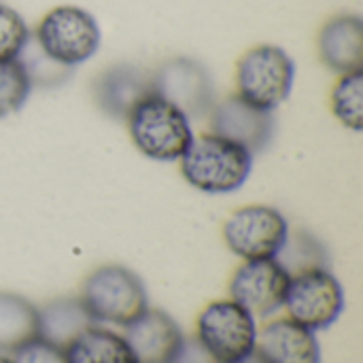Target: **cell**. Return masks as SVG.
Instances as JSON below:
<instances>
[{
    "label": "cell",
    "mask_w": 363,
    "mask_h": 363,
    "mask_svg": "<svg viewBox=\"0 0 363 363\" xmlns=\"http://www.w3.org/2000/svg\"><path fill=\"white\" fill-rule=\"evenodd\" d=\"M0 363H13V362H11V357H6L4 353H0Z\"/></svg>",
    "instance_id": "cell-27"
},
{
    "label": "cell",
    "mask_w": 363,
    "mask_h": 363,
    "mask_svg": "<svg viewBox=\"0 0 363 363\" xmlns=\"http://www.w3.org/2000/svg\"><path fill=\"white\" fill-rule=\"evenodd\" d=\"M274 259L289 272V277L317 268H330V253L325 245L306 228H289L287 238Z\"/></svg>",
    "instance_id": "cell-19"
},
{
    "label": "cell",
    "mask_w": 363,
    "mask_h": 363,
    "mask_svg": "<svg viewBox=\"0 0 363 363\" xmlns=\"http://www.w3.org/2000/svg\"><path fill=\"white\" fill-rule=\"evenodd\" d=\"M13 363H66L64 351L43 338H34L11 353Z\"/></svg>",
    "instance_id": "cell-24"
},
{
    "label": "cell",
    "mask_w": 363,
    "mask_h": 363,
    "mask_svg": "<svg viewBox=\"0 0 363 363\" xmlns=\"http://www.w3.org/2000/svg\"><path fill=\"white\" fill-rule=\"evenodd\" d=\"M96 325L81 298H55L38 308V338L51 342L57 349H66L77 336Z\"/></svg>",
    "instance_id": "cell-16"
},
{
    "label": "cell",
    "mask_w": 363,
    "mask_h": 363,
    "mask_svg": "<svg viewBox=\"0 0 363 363\" xmlns=\"http://www.w3.org/2000/svg\"><path fill=\"white\" fill-rule=\"evenodd\" d=\"M236 363H264V362H262V359H259V355L253 351L251 355H247L245 359H240V362H236Z\"/></svg>",
    "instance_id": "cell-26"
},
{
    "label": "cell",
    "mask_w": 363,
    "mask_h": 363,
    "mask_svg": "<svg viewBox=\"0 0 363 363\" xmlns=\"http://www.w3.org/2000/svg\"><path fill=\"white\" fill-rule=\"evenodd\" d=\"M253 157V153L234 140L206 132L194 136L179 160V170L194 189L211 196H225L238 191L249 181Z\"/></svg>",
    "instance_id": "cell-1"
},
{
    "label": "cell",
    "mask_w": 363,
    "mask_h": 363,
    "mask_svg": "<svg viewBox=\"0 0 363 363\" xmlns=\"http://www.w3.org/2000/svg\"><path fill=\"white\" fill-rule=\"evenodd\" d=\"M330 111L340 125L353 132L363 128V70L338 74L330 91Z\"/></svg>",
    "instance_id": "cell-20"
},
{
    "label": "cell",
    "mask_w": 363,
    "mask_h": 363,
    "mask_svg": "<svg viewBox=\"0 0 363 363\" xmlns=\"http://www.w3.org/2000/svg\"><path fill=\"white\" fill-rule=\"evenodd\" d=\"M151 94V72L130 62H119L104 68L91 83V96L96 106L106 117L117 121H125L134 106Z\"/></svg>",
    "instance_id": "cell-12"
},
{
    "label": "cell",
    "mask_w": 363,
    "mask_h": 363,
    "mask_svg": "<svg viewBox=\"0 0 363 363\" xmlns=\"http://www.w3.org/2000/svg\"><path fill=\"white\" fill-rule=\"evenodd\" d=\"M208 117V132L234 140L249 153H264L277 132V119L272 111L257 108L236 94L215 102Z\"/></svg>",
    "instance_id": "cell-11"
},
{
    "label": "cell",
    "mask_w": 363,
    "mask_h": 363,
    "mask_svg": "<svg viewBox=\"0 0 363 363\" xmlns=\"http://www.w3.org/2000/svg\"><path fill=\"white\" fill-rule=\"evenodd\" d=\"M17 62L21 64V68L28 74V81L34 87L40 89H55L60 85H64L70 77H72V68L57 64L53 57H49L38 43L34 40V36H30V40L26 43V47L21 49V53L17 55Z\"/></svg>",
    "instance_id": "cell-21"
},
{
    "label": "cell",
    "mask_w": 363,
    "mask_h": 363,
    "mask_svg": "<svg viewBox=\"0 0 363 363\" xmlns=\"http://www.w3.org/2000/svg\"><path fill=\"white\" fill-rule=\"evenodd\" d=\"M81 302L96 323L125 328L149 308L143 279L119 264L96 268L81 287Z\"/></svg>",
    "instance_id": "cell-3"
},
{
    "label": "cell",
    "mask_w": 363,
    "mask_h": 363,
    "mask_svg": "<svg viewBox=\"0 0 363 363\" xmlns=\"http://www.w3.org/2000/svg\"><path fill=\"white\" fill-rule=\"evenodd\" d=\"M32 36L49 57L72 70L91 60L102 43L96 17L77 4H60L47 11Z\"/></svg>",
    "instance_id": "cell-5"
},
{
    "label": "cell",
    "mask_w": 363,
    "mask_h": 363,
    "mask_svg": "<svg viewBox=\"0 0 363 363\" xmlns=\"http://www.w3.org/2000/svg\"><path fill=\"white\" fill-rule=\"evenodd\" d=\"M287 317L311 332L332 328L345 311V289L330 268L291 277L285 304Z\"/></svg>",
    "instance_id": "cell-8"
},
{
    "label": "cell",
    "mask_w": 363,
    "mask_h": 363,
    "mask_svg": "<svg viewBox=\"0 0 363 363\" xmlns=\"http://www.w3.org/2000/svg\"><path fill=\"white\" fill-rule=\"evenodd\" d=\"M198 342L219 363H236L255 351L257 319L234 300H217L196 321Z\"/></svg>",
    "instance_id": "cell-6"
},
{
    "label": "cell",
    "mask_w": 363,
    "mask_h": 363,
    "mask_svg": "<svg viewBox=\"0 0 363 363\" xmlns=\"http://www.w3.org/2000/svg\"><path fill=\"white\" fill-rule=\"evenodd\" d=\"M38 338V306L28 298L0 291V353H13Z\"/></svg>",
    "instance_id": "cell-18"
},
{
    "label": "cell",
    "mask_w": 363,
    "mask_h": 363,
    "mask_svg": "<svg viewBox=\"0 0 363 363\" xmlns=\"http://www.w3.org/2000/svg\"><path fill=\"white\" fill-rule=\"evenodd\" d=\"M123 338L136 363H172L185 340L177 321L160 308H147L128 323Z\"/></svg>",
    "instance_id": "cell-13"
},
{
    "label": "cell",
    "mask_w": 363,
    "mask_h": 363,
    "mask_svg": "<svg viewBox=\"0 0 363 363\" xmlns=\"http://www.w3.org/2000/svg\"><path fill=\"white\" fill-rule=\"evenodd\" d=\"M123 123L134 147L153 162H179L194 140L191 119L157 94L140 100Z\"/></svg>",
    "instance_id": "cell-2"
},
{
    "label": "cell",
    "mask_w": 363,
    "mask_h": 363,
    "mask_svg": "<svg viewBox=\"0 0 363 363\" xmlns=\"http://www.w3.org/2000/svg\"><path fill=\"white\" fill-rule=\"evenodd\" d=\"M172 363H219L200 342L198 338H185L177 357L172 359Z\"/></svg>",
    "instance_id": "cell-25"
},
{
    "label": "cell",
    "mask_w": 363,
    "mask_h": 363,
    "mask_svg": "<svg viewBox=\"0 0 363 363\" xmlns=\"http://www.w3.org/2000/svg\"><path fill=\"white\" fill-rule=\"evenodd\" d=\"M296 83V62L279 45H255L236 62V96L249 104L277 111Z\"/></svg>",
    "instance_id": "cell-4"
},
{
    "label": "cell",
    "mask_w": 363,
    "mask_h": 363,
    "mask_svg": "<svg viewBox=\"0 0 363 363\" xmlns=\"http://www.w3.org/2000/svg\"><path fill=\"white\" fill-rule=\"evenodd\" d=\"M30 36L26 19L13 6L0 2V60H17Z\"/></svg>",
    "instance_id": "cell-23"
},
{
    "label": "cell",
    "mask_w": 363,
    "mask_h": 363,
    "mask_svg": "<svg viewBox=\"0 0 363 363\" xmlns=\"http://www.w3.org/2000/svg\"><path fill=\"white\" fill-rule=\"evenodd\" d=\"M319 60L336 74L363 70V19L355 13L330 17L317 36Z\"/></svg>",
    "instance_id": "cell-15"
},
{
    "label": "cell",
    "mask_w": 363,
    "mask_h": 363,
    "mask_svg": "<svg viewBox=\"0 0 363 363\" xmlns=\"http://www.w3.org/2000/svg\"><path fill=\"white\" fill-rule=\"evenodd\" d=\"M289 272L272 259L245 262L230 281V300L249 311L255 319L274 315L285 304L289 289Z\"/></svg>",
    "instance_id": "cell-10"
},
{
    "label": "cell",
    "mask_w": 363,
    "mask_h": 363,
    "mask_svg": "<svg viewBox=\"0 0 363 363\" xmlns=\"http://www.w3.org/2000/svg\"><path fill=\"white\" fill-rule=\"evenodd\" d=\"M255 353L264 363H321L317 332L289 317L270 321L257 330Z\"/></svg>",
    "instance_id": "cell-14"
},
{
    "label": "cell",
    "mask_w": 363,
    "mask_h": 363,
    "mask_svg": "<svg viewBox=\"0 0 363 363\" xmlns=\"http://www.w3.org/2000/svg\"><path fill=\"white\" fill-rule=\"evenodd\" d=\"M32 85L17 60H0V117L17 113L30 98Z\"/></svg>",
    "instance_id": "cell-22"
},
{
    "label": "cell",
    "mask_w": 363,
    "mask_h": 363,
    "mask_svg": "<svg viewBox=\"0 0 363 363\" xmlns=\"http://www.w3.org/2000/svg\"><path fill=\"white\" fill-rule=\"evenodd\" d=\"M153 94L181 108L191 121L206 117L217 102L211 70L196 57L174 55L164 60L153 72Z\"/></svg>",
    "instance_id": "cell-9"
},
{
    "label": "cell",
    "mask_w": 363,
    "mask_h": 363,
    "mask_svg": "<svg viewBox=\"0 0 363 363\" xmlns=\"http://www.w3.org/2000/svg\"><path fill=\"white\" fill-rule=\"evenodd\" d=\"M66 363H136L125 338L98 323L64 349Z\"/></svg>",
    "instance_id": "cell-17"
},
{
    "label": "cell",
    "mask_w": 363,
    "mask_h": 363,
    "mask_svg": "<svg viewBox=\"0 0 363 363\" xmlns=\"http://www.w3.org/2000/svg\"><path fill=\"white\" fill-rule=\"evenodd\" d=\"M287 217L268 204H249L236 208L223 223V240L228 249L245 259H272L281 251L287 232Z\"/></svg>",
    "instance_id": "cell-7"
}]
</instances>
